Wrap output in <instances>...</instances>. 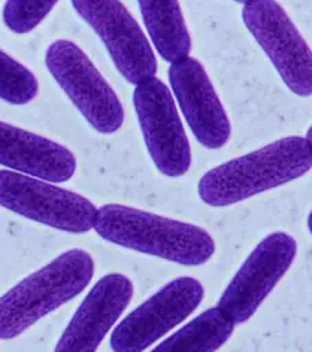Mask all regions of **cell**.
Here are the masks:
<instances>
[{
    "label": "cell",
    "mask_w": 312,
    "mask_h": 352,
    "mask_svg": "<svg viewBox=\"0 0 312 352\" xmlns=\"http://www.w3.org/2000/svg\"><path fill=\"white\" fill-rule=\"evenodd\" d=\"M312 168V147L302 136L278 139L208 170L198 183L209 206H228L279 187Z\"/></svg>",
    "instance_id": "cell-1"
},
{
    "label": "cell",
    "mask_w": 312,
    "mask_h": 352,
    "mask_svg": "<svg viewBox=\"0 0 312 352\" xmlns=\"http://www.w3.org/2000/svg\"><path fill=\"white\" fill-rule=\"evenodd\" d=\"M93 228L111 243L183 265H201L216 250L199 226L120 204L100 206Z\"/></svg>",
    "instance_id": "cell-2"
},
{
    "label": "cell",
    "mask_w": 312,
    "mask_h": 352,
    "mask_svg": "<svg viewBox=\"0 0 312 352\" xmlns=\"http://www.w3.org/2000/svg\"><path fill=\"white\" fill-rule=\"evenodd\" d=\"M93 271L95 263L87 250L70 249L23 278L0 297V338L19 336L80 294Z\"/></svg>",
    "instance_id": "cell-3"
},
{
    "label": "cell",
    "mask_w": 312,
    "mask_h": 352,
    "mask_svg": "<svg viewBox=\"0 0 312 352\" xmlns=\"http://www.w3.org/2000/svg\"><path fill=\"white\" fill-rule=\"evenodd\" d=\"M45 66L95 131L114 133L122 126L124 107L117 94L76 43L65 38L51 43Z\"/></svg>",
    "instance_id": "cell-4"
},
{
    "label": "cell",
    "mask_w": 312,
    "mask_h": 352,
    "mask_svg": "<svg viewBox=\"0 0 312 352\" xmlns=\"http://www.w3.org/2000/svg\"><path fill=\"white\" fill-rule=\"evenodd\" d=\"M242 21L286 87L311 96L312 50L286 10L276 0H252L243 4Z\"/></svg>",
    "instance_id": "cell-5"
},
{
    "label": "cell",
    "mask_w": 312,
    "mask_h": 352,
    "mask_svg": "<svg viewBox=\"0 0 312 352\" xmlns=\"http://www.w3.org/2000/svg\"><path fill=\"white\" fill-rule=\"evenodd\" d=\"M0 206L48 227L82 234L93 228L98 209L85 197L37 177L0 170Z\"/></svg>",
    "instance_id": "cell-6"
},
{
    "label": "cell",
    "mask_w": 312,
    "mask_h": 352,
    "mask_svg": "<svg viewBox=\"0 0 312 352\" xmlns=\"http://www.w3.org/2000/svg\"><path fill=\"white\" fill-rule=\"evenodd\" d=\"M132 99L155 168L169 177L184 175L191 165V147L169 88L150 77L135 87Z\"/></svg>",
    "instance_id": "cell-7"
},
{
    "label": "cell",
    "mask_w": 312,
    "mask_h": 352,
    "mask_svg": "<svg viewBox=\"0 0 312 352\" xmlns=\"http://www.w3.org/2000/svg\"><path fill=\"white\" fill-rule=\"evenodd\" d=\"M296 253L297 242L290 234L276 231L267 235L235 272L216 307L234 324L250 319L290 268Z\"/></svg>",
    "instance_id": "cell-8"
},
{
    "label": "cell",
    "mask_w": 312,
    "mask_h": 352,
    "mask_svg": "<svg viewBox=\"0 0 312 352\" xmlns=\"http://www.w3.org/2000/svg\"><path fill=\"white\" fill-rule=\"evenodd\" d=\"M103 41L114 66L131 84L155 77L157 59L137 21L120 0H71Z\"/></svg>",
    "instance_id": "cell-9"
},
{
    "label": "cell",
    "mask_w": 312,
    "mask_h": 352,
    "mask_svg": "<svg viewBox=\"0 0 312 352\" xmlns=\"http://www.w3.org/2000/svg\"><path fill=\"white\" fill-rule=\"evenodd\" d=\"M205 290L191 276H180L148 297L128 314L113 330L114 352H142L165 333L188 318L201 304Z\"/></svg>",
    "instance_id": "cell-10"
},
{
    "label": "cell",
    "mask_w": 312,
    "mask_h": 352,
    "mask_svg": "<svg viewBox=\"0 0 312 352\" xmlns=\"http://www.w3.org/2000/svg\"><path fill=\"white\" fill-rule=\"evenodd\" d=\"M168 78L195 139L210 150L225 146L231 138V122L203 65L187 56L170 63Z\"/></svg>",
    "instance_id": "cell-11"
},
{
    "label": "cell",
    "mask_w": 312,
    "mask_h": 352,
    "mask_svg": "<svg viewBox=\"0 0 312 352\" xmlns=\"http://www.w3.org/2000/svg\"><path fill=\"white\" fill-rule=\"evenodd\" d=\"M133 294L128 276H102L82 300L59 337L54 352H96L107 331L125 311Z\"/></svg>",
    "instance_id": "cell-12"
},
{
    "label": "cell",
    "mask_w": 312,
    "mask_h": 352,
    "mask_svg": "<svg viewBox=\"0 0 312 352\" xmlns=\"http://www.w3.org/2000/svg\"><path fill=\"white\" fill-rule=\"evenodd\" d=\"M0 165L45 182L62 183L74 175L77 161L63 144L0 121Z\"/></svg>",
    "instance_id": "cell-13"
},
{
    "label": "cell",
    "mask_w": 312,
    "mask_h": 352,
    "mask_svg": "<svg viewBox=\"0 0 312 352\" xmlns=\"http://www.w3.org/2000/svg\"><path fill=\"white\" fill-rule=\"evenodd\" d=\"M137 4L159 56L169 63L190 56L191 36L179 0H137Z\"/></svg>",
    "instance_id": "cell-14"
},
{
    "label": "cell",
    "mask_w": 312,
    "mask_h": 352,
    "mask_svg": "<svg viewBox=\"0 0 312 352\" xmlns=\"http://www.w3.org/2000/svg\"><path fill=\"white\" fill-rule=\"evenodd\" d=\"M234 323L217 307L190 320L151 352H214L231 337Z\"/></svg>",
    "instance_id": "cell-15"
},
{
    "label": "cell",
    "mask_w": 312,
    "mask_h": 352,
    "mask_svg": "<svg viewBox=\"0 0 312 352\" xmlns=\"http://www.w3.org/2000/svg\"><path fill=\"white\" fill-rule=\"evenodd\" d=\"M37 94L38 82L36 76L0 48V99L11 104H26Z\"/></svg>",
    "instance_id": "cell-16"
},
{
    "label": "cell",
    "mask_w": 312,
    "mask_h": 352,
    "mask_svg": "<svg viewBox=\"0 0 312 352\" xmlns=\"http://www.w3.org/2000/svg\"><path fill=\"white\" fill-rule=\"evenodd\" d=\"M56 3L58 0H5L4 25L14 33H27L38 26Z\"/></svg>",
    "instance_id": "cell-17"
},
{
    "label": "cell",
    "mask_w": 312,
    "mask_h": 352,
    "mask_svg": "<svg viewBox=\"0 0 312 352\" xmlns=\"http://www.w3.org/2000/svg\"><path fill=\"white\" fill-rule=\"evenodd\" d=\"M305 139L308 140V143H309V144H311V147H312V125H311V126H309V129L307 131Z\"/></svg>",
    "instance_id": "cell-18"
},
{
    "label": "cell",
    "mask_w": 312,
    "mask_h": 352,
    "mask_svg": "<svg viewBox=\"0 0 312 352\" xmlns=\"http://www.w3.org/2000/svg\"><path fill=\"white\" fill-rule=\"evenodd\" d=\"M308 228H309V231H311V234H312V210H311L309 214H308Z\"/></svg>",
    "instance_id": "cell-19"
},
{
    "label": "cell",
    "mask_w": 312,
    "mask_h": 352,
    "mask_svg": "<svg viewBox=\"0 0 312 352\" xmlns=\"http://www.w3.org/2000/svg\"><path fill=\"white\" fill-rule=\"evenodd\" d=\"M234 1L241 3V4H246V3H249V1H252V0H234Z\"/></svg>",
    "instance_id": "cell-20"
}]
</instances>
